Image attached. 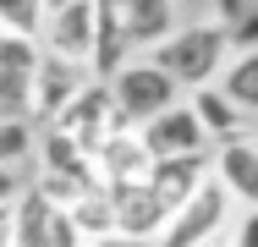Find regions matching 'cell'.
<instances>
[{
    "label": "cell",
    "instance_id": "obj_1",
    "mask_svg": "<svg viewBox=\"0 0 258 247\" xmlns=\"http://www.w3.org/2000/svg\"><path fill=\"white\" fill-rule=\"evenodd\" d=\"M225 55H231V39H225V28H214V22H181V28H170L165 39L149 44V60H154L181 94L209 88L214 72L225 66Z\"/></svg>",
    "mask_w": 258,
    "mask_h": 247
},
{
    "label": "cell",
    "instance_id": "obj_2",
    "mask_svg": "<svg viewBox=\"0 0 258 247\" xmlns=\"http://www.w3.org/2000/svg\"><path fill=\"white\" fill-rule=\"evenodd\" d=\"M104 94H110V110H115V121L121 127H143L149 115H159L165 104H176L181 99V88L159 72L154 60H126L121 72H110L104 77Z\"/></svg>",
    "mask_w": 258,
    "mask_h": 247
},
{
    "label": "cell",
    "instance_id": "obj_3",
    "mask_svg": "<svg viewBox=\"0 0 258 247\" xmlns=\"http://www.w3.org/2000/svg\"><path fill=\"white\" fill-rule=\"evenodd\" d=\"M231 193L209 176V181H198L192 193L181 198L170 214H165V225H159L154 247H198V242H214L220 231H225V220H231Z\"/></svg>",
    "mask_w": 258,
    "mask_h": 247
},
{
    "label": "cell",
    "instance_id": "obj_4",
    "mask_svg": "<svg viewBox=\"0 0 258 247\" xmlns=\"http://www.w3.org/2000/svg\"><path fill=\"white\" fill-rule=\"evenodd\" d=\"M39 127H55L66 143H77L83 154H94V148L104 143V132H110V127H121V121H115V110H110V94H104V83H94V77H88V83H83L77 94L66 99V104L55 110L50 121H39Z\"/></svg>",
    "mask_w": 258,
    "mask_h": 247
},
{
    "label": "cell",
    "instance_id": "obj_5",
    "mask_svg": "<svg viewBox=\"0 0 258 247\" xmlns=\"http://www.w3.org/2000/svg\"><path fill=\"white\" fill-rule=\"evenodd\" d=\"M6 247H83V242H77V231L66 225V214L55 203H44L33 187H17Z\"/></svg>",
    "mask_w": 258,
    "mask_h": 247
},
{
    "label": "cell",
    "instance_id": "obj_6",
    "mask_svg": "<svg viewBox=\"0 0 258 247\" xmlns=\"http://www.w3.org/2000/svg\"><path fill=\"white\" fill-rule=\"evenodd\" d=\"M209 176L231 193L236 209H258V138H225V143H209Z\"/></svg>",
    "mask_w": 258,
    "mask_h": 247
},
{
    "label": "cell",
    "instance_id": "obj_7",
    "mask_svg": "<svg viewBox=\"0 0 258 247\" xmlns=\"http://www.w3.org/2000/svg\"><path fill=\"white\" fill-rule=\"evenodd\" d=\"M83 83H88V66L39 49V60H33V72H28V121H50Z\"/></svg>",
    "mask_w": 258,
    "mask_h": 247
},
{
    "label": "cell",
    "instance_id": "obj_8",
    "mask_svg": "<svg viewBox=\"0 0 258 247\" xmlns=\"http://www.w3.org/2000/svg\"><path fill=\"white\" fill-rule=\"evenodd\" d=\"M132 132H138V143L149 148V159H165V154H209V138H204V127H198V115L187 110V99L165 104L159 115H149Z\"/></svg>",
    "mask_w": 258,
    "mask_h": 247
},
{
    "label": "cell",
    "instance_id": "obj_9",
    "mask_svg": "<svg viewBox=\"0 0 258 247\" xmlns=\"http://www.w3.org/2000/svg\"><path fill=\"white\" fill-rule=\"evenodd\" d=\"M132 33H126V17L115 0H94V33H88V77L104 83L110 72H121L132 60Z\"/></svg>",
    "mask_w": 258,
    "mask_h": 247
},
{
    "label": "cell",
    "instance_id": "obj_10",
    "mask_svg": "<svg viewBox=\"0 0 258 247\" xmlns=\"http://www.w3.org/2000/svg\"><path fill=\"white\" fill-rule=\"evenodd\" d=\"M88 33H94V0H66V6L44 11V22H39V49L88 66Z\"/></svg>",
    "mask_w": 258,
    "mask_h": 247
},
{
    "label": "cell",
    "instance_id": "obj_11",
    "mask_svg": "<svg viewBox=\"0 0 258 247\" xmlns=\"http://www.w3.org/2000/svg\"><path fill=\"white\" fill-rule=\"evenodd\" d=\"M88 165H94V181L99 187H126V181H143L149 176V148L138 143L132 127H110L104 143L88 154Z\"/></svg>",
    "mask_w": 258,
    "mask_h": 247
},
{
    "label": "cell",
    "instance_id": "obj_12",
    "mask_svg": "<svg viewBox=\"0 0 258 247\" xmlns=\"http://www.w3.org/2000/svg\"><path fill=\"white\" fill-rule=\"evenodd\" d=\"M104 198H110V220H115V231H121V236H143V242H154L159 225H165V214H170L149 181L104 187Z\"/></svg>",
    "mask_w": 258,
    "mask_h": 247
},
{
    "label": "cell",
    "instance_id": "obj_13",
    "mask_svg": "<svg viewBox=\"0 0 258 247\" xmlns=\"http://www.w3.org/2000/svg\"><path fill=\"white\" fill-rule=\"evenodd\" d=\"M143 181L159 193L165 209H176L198 181H209V154H165V159H149V176Z\"/></svg>",
    "mask_w": 258,
    "mask_h": 247
},
{
    "label": "cell",
    "instance_id": "obj_14",
    "mask_svg": "<svg viewBox=\"0 0 258 247\" xmlns=\"http://www.w3.org/2000/svg\"><path fill=\"white\" fill-rule=\"evenodd\" d=\"M181 99H187V110L198 115V127H204L209 143H225V138L253 132V115H247V110H236V104L220 94L214 83H209V88H192V94H181Z\"/></svg>",
    "mask_w": 258,
    "mask_h": 247
},
{
    "label": "cell",
    "instance_id": "obj_15",
    "mask_svg": "<svg viewBox=\"0 0 258 247\" xmlns=\"http://www.w3.org/2000/svg\"><path fill=\"white\" fill-rule=\"evenodd\" d=\"M214 88L231 99L236 110L258 115V49H231L225 66L214 72Z\"/></svg>",
    "mask_w": 258,
    "mask_h": 247
},
{
    "label": "cell",
    "instance_id": "obj_16",
    "mask_svg": "<svg viewBox=\"0 0 258 247\" xmlns=\"http://www.w3.org/2000/svg\"><path fill=\"white\" fill-rule=\"evenodd\" d=\"M115 6H121L126 33H132L138 49H149L154 39H165V33L176 28V0H115Z\"/></svg>",
    "mask_w": 258,
    "mask_h": 247
},
{
    "label": "cell",
    "instance_id": "obj_17",
    "mask_svg": "<svg viewBox=\"0 0 258 247\" xmlns=\"http://www.w3.org/2000/svg\"><path fill=\"white\" fill-rule=\"evenodd\" d=\"M33 159V121L28 115H0V170H22Z\"/></svg>",
    "mask_w": 258,
    "mask_h": 247
},
{
    "label": "cell",
    "instance_id": "obj_18",
    "mask_svg": "<svg viewBox=\"0 0 258 247\" xmlns=\"http://www.w3.org/2000/svg\"><path fill=\"white\" fill-rule=\"evenodd\" d=\"M39 22H44V0H0V33L39 39Z\"/></svg>",
    "mask_w": 258,
    "mask_h": 247
},
{
    "label": "cell",
    "instance_id": "obj_19",
    "mask_svg": "<svg viewBox=\"0 0 258 247\" xmlns=\"http://www.w3.org/2000/svg\"><path fill=\"white\" fill-rule=\"evenodd\" d=\"M39 60V39H22V33H0V72H17L28 77Z\"/></svg>",
    "mask_w": 258,
    "mask_h": 247
},
{
    "label": "cell",
    "instance_id": "obj_20",
    "mask_svg": "<svg viewBox=\"0 0 258 247\" xmlns=\"http://www.w3.org/2000/svg\"><path fill=\"white\" fill-rule=\"evenodd\" d=\"M220 236H231L225 247H258V209H231Z\"/></svg>",
    "mask_w": 258,
    "mask_h": 247
},
{
    "label": "cell",
    "instance_id": "obj_21",
    "mask_svg": "<svg viewBox=\"0 0 258 247\" xmlns=\"http://www.w3.org/2000/svg\"><path fill=\"white\" fill-rule=\"evenodd\" d=\"M83 247H154V242H143V236H121V231H104V236H88Z\"/></svg>",
    "mask_w": 258,
    "mask_h": 247
},
{
    "label": "cell",
    "instance_id": "obj_22",
    "mask_svg": "<svg viewBox=\"0 0 258 247\" xmlns=\"http://www.w3.org/2000/svg\"><path fill=\"white\" fill-rule=\"evenodd\" d=\"M11 198H17V176H11V170H0V203H11Z\"/></svg>",
    "mask_w": 258,
    "mask_h": 247
},
{
    "label": "cell",
    "instance_id": "obj_23",
    "mask_svg": "<svg viewBox=\"0 0 258 247\" xmlns=\"http://www.w3.org/2000/svg\"><path fill=\"white\" fill-rule=\"evenodd\" d=\"M198 247H225V236H214V242H198Z\"/></svg>",
    "mask_w": 258,
    "mask_h": 247
},
{
    "label": "cell",
    "instance_id": "obj_24",
    "mask_svg": "<svg viewBox=\"0 0 258 247\" xmlns=\"http://www.w3.org/2000/svg\"><path fill=\"white\" fill-rule=\"evenodd\" d=\"M55 6H66V0H44V11H55Z\"/></svg>",
    "mask_w": 258,
    "mask_h": 247
}]
</instances>
